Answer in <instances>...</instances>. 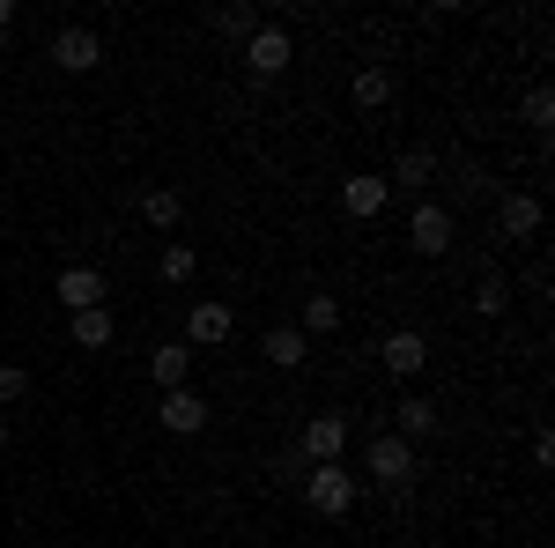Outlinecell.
<instances>
[{
  "mask_svg": "<svg viewBox=\"0 0 555 548\" xmlns=\"http://www.w3.org/2000/svg\"><path fill=\"white\" fill-rule=\"evenodd\" d=\"M392 416H400V430H392V437H408V445H415V437H437V408H429L423 393H408Z\"/></svg>",
  "mask_w": 555,
  "mask_h": 548,
  "instance_id": "14",
  "label": "cell"
},
{
  "mask_svg": "<svg viewBox=\"0 0 555 548\" xmlns=\"http://www.w3.org/2000/svg\"><path fill=\"white\" fill-rule=\"evenodd\" d=\"M496 230H504V238H533V230H541V201H533V193H504V201H496Z\"/></svg>",
  "mask_w": 555,
  "mask_h": 548,
  "instance_id": "10",
  "label": "cell"
},
{
  "mask_svg": "<svg viewBox=\"0 0 555 548\" xmlns=\"http://www.w3.org/2000/svg\"><path fill=\"white\" fill-rule=\"evenodd\" d=\"M518 112H526V127H533V133H548V127H555V97H548L541 82L526 89V104H518Z\"/></svg>",
  "mask_w": 555,
  "mask_h": 548,
  "instance_id": "22",
  "label": "cell"
},
{
  "mask_svg": "<svg viewBox=\"0 0 555 548\" xmlns=\"http://www.w3.org/2000/svg\"><path fill=\"white\" fill-rule=\"evenodd\" d=\"M334 327H341V304H334V296H311V304H304V327H297V334H334Z\"/></svg>",
  "mask_w": 555,
  "mask_h": 548,
  "instance_id": "20",
  "label": "cell"
},
{
  "mask_svg": "<svg viewBox=\"0 0 555 548\" xmlns=\"http://www.w3.org/2000/svg\"><path fill=\"white\" fill-rule=\"evenodd\" d=\"M185 371H193V348H185V341H164V348H156V385H164V393H178V385H185Z\"/></svg>",
  "mask_w": 555,
  "mask_h": 548,
  "instance_id": "15",
  "label": "cell"
},
{
  "mask_svg": "<svg viewBox=\"0 0 555 548\" xmlns=\"http://www.w3.org/2000/svg\"><path fill=\"white\" fill-rule=\"evenodd\" d=\"M363 467H371V482H378V489H408V482H415V445H408V437H392V430H378V437H371V453H363Z\"/></svg>",
  "mask_w": 555,
  "mask_h": 548,
  "instance_id": "1",
  "label": "cell"
},
{
  "mask_svg": "<svg viewBox=\"0 0 555 548\" xmlns=\"http://www.w3.org/2000/svg\"><path fill=\"white\" fill-rule=\"evenodd\" d=\"M60 304H67V311H96V304H104V275H96V267H67V275H60Z\"/></svg>",
  "mask_w": 555,
  "mask_h": 548,
  "instance_id": "11",
  "label": "cell"
},
{
  "mask_svg": "<svg viewBox=\"0 0 555 548\" xmlns=\"http://www.w3.org/2000/svg\"><path fill=\"white\" fill-rule=\"evenodd\" d=\"M348 97H356V112H378L385 97H392V75H385V67H363V75H356V89H348Z\"/></svg>",
  "mask_w": 555,
  "mask_h": 548,
  "instance_id": "17",
  "label": "cell"
},
{
  "mask_svg": "<svg viewBox=\"0 0 555 548\" xmlns=\"http://www.w3.org/2000/svg\"><path fill=\"white\" fill-rule=\"evenodd\" d=\"M156 267H164V282H193V267H201V259H193V245H164Z\"/></svg>",
  "mask_w": 555,
  "mask_h": 548,
  "instance_id": "24",
  "label": "cell"
},
{
  "mask_svg": "<svg viewBox=\"0 0 555 548\" xmlns=\"http://www.w3.org/2000/svg\"><path fill=\"white\" fill-rule=\"evenodd\" d=\"M96 60H104V44H96V30H82V23H67V30L52 38V67H60V75H89Z\"/></svg>",
  "mask_w": 555,
  "mask_h": 548,
  "instance_id": "5",
  "label": "cell"
},
{
  "mask_svg": "<svg viewBox=\"0 0 555 548\" xmlns=\"http://www.w3.org/2000/svg\"><path fill=\"white\" fill-rule=\"evenodd\" d=\"M8 23H15V0H0V30H8Z\"/></svg>",
  "mask_w": 555,
  "mask_h": 548,
  "instance_id": "26",
  "label": "cell"
},
{
  "mask_svg": "<svg viewBox=\"0 0 555 548\" xmlns=\"http://www.w3.org/2000/svg\"><path fill=\"white\" fill-rule=\"evenodd\" d=\"M141 215H149L156 230H178V215H185V201H178L171 186H156V193H141Z\"/></svg>",
  "mask_w": 555,
  "mask_h": 548,
  "instance_id": "19",
  "label": "cell"
},
{
  "mask_svg": "<svg viewBox=\"0 0 555 548\" xmlns=\"http://www.w3.org/2000/svg\"><path fill=\"white\" fill-rule=\"evenodd\" d=\"M267 356H274L282 371H297V364H304V334H297V327H274V334H267Z\"/></svg>",
  "mask_w": 555,
  "mask_h": 548,
  "instance_id": "21",
  "label": "cell"
},
{
  "mask_svg": "<svg viewBox=\"0 0 555 548\" xmlns=\"http://www.w3.org/2000/svg\"><path fill=\"white\" fill-rule=\"evenodd\" d=\"M304 505L326 511V519H348V511H356V474H341V460L311 467V474H304Z\"/></svg>",
  "mask_w": 555,
  "mask_h": 548,
  "instance_id": "2",
  "label": "cell"
},
{
  "mask_svg": "<svg viewBox=\"0 0 555 548\" xmlns=\"http://www.w3.org/2000/svg\"><path fill=\"white\" fill-rule=\"evenodd\" d=\"M385 371H392V379H415V371H423V356H429V341L415 334V327H400V334H385Z\"/></svg>",
  "mask_w": 555,
  "mask_h": 548,
  "instance_id": "9",
  "label": "cell"
},
{
  "mask_svg": "<svg viewBox=\"0 0 555 548\" xmlns=\"http://www.w3.org/2000/svg\"><path fill=\"white\" fill-rule=\"evenodd\" d=\"M112 334H119V327H112L104 304H96V311H75V341H82V348H112Z\"/></svg>",
  "mask_w": 555,
  "mask_h": 548,
  "instance_id": "18",
  "label": "cell"
},
{
  "mask_svg": "<svg viewBox=\"0 0 555 548\" xmlns=\"http://www.w3.org/2000/svg\"><path fill=\"white\" fill-rule=\"evenodd\" d=\"M0 460H8V430H0Z\"/></svg>",
  "mask_w": 555,
  "mask_h": 548,
  "instance_id": "27",
  "label": "cell"
},
{
  "mask_svg": "<svg viewBox=\"0 0 555 548\" xmlns=\"http://www.w3.org/2000/svg\"><path fill=\"white\" fill-rule=\"evenodd\" d=\"M30 393V371H15V364H0V408H15Z\"/></svg>",
  "mask_w": 555,
  "mask_h": 548,
  "instance_id": "25",
  "label": "cell"
},
{
  "mask_svg": "<svg viewBox=\"0 0 555 548\" xmlns=\"http://www.w3.org/2000/svg\"><path fill=\"white\" fill-rule=\"evenodd\" d=\"M230 334H237V311L230 304H193L185 311V348H222Z\"/></svg>",
  "mask_w": 555,
  "mask_h": 548,
  "instance_id": "6",
  "label": "cell"
},
{
  "mask_svg": "<svg viewBox=\"0 0 555 548\" xmlns=\"http://www.w3.org/2000/svg\"><path fill=\"white\" fill-rule=\"evenodd\" d=\"M245 67H253V75H282V67H289V30H282V23H259L253 38H245Z\"/></svg>",
  "mask_w": 555,
  "mask_h": 548,
  "instance_id": "7",
  "label": "cell"
},
{
  "mask_svg": "<svg viewBox=\"0 0 555 548\" xmlns=\"http://www.w3.org/2000/svg\"><path fill=\"white\" fill-rule=\"evenodd\" d=\"M215 30H222V38H237V44H245V38L259 30V8H222V15H215Z\"/></svg>",
  "mask_w": 555,
  "mask_h": 548,
  "instance_id": "23",
  "label": "cell"
},
{
  "mask_svg": "<svg viewBox=\"0 0 555 548\" xmlns=\"http://www.w3.org/2000/svg\"><path fill=\"white\" fill-rule=\"evenodd\" d=\"M156 422H164L171 437H193V430L208 422V400H201L193 385H178V393H164V400H156Z\"/></svg>",
  "mask_w": 555,
  "mask_h": 548,
  "instance_id": "8",
  "label": "cell"
},
{
  "mask_svg": "<svg viewBox=\"0 0 555 548\" xmlns=\"http://www.w3.org/2000/svg\"><path fill=\"white\" fill-rule=\"evenodd\" d=\"M341 453H348V416H311V422H304L297 460H311V467H334Z\"/></svg>",
  "mask_w": 555,
  "mask_h": 548,
  "instance_id": "3",
  "label": "cell"
},
{
  "mask_svg": "<svg viewBox=\"0 0 555 548\" xmlns=\"http://www.w3.org/2000/svg\"><path fill=\"white\" fill-rule=\"evenodd\" d=\"M474 311H481V319H504V311H512V282H504L496 267L474 282Z\"/></svg>",
  "mask_w": 555,
  "mask_h": 548,
  "instance_id": "16",
  "label": "cell"
},
{
  "mask_svg": "<svg viewBox=\"0 0 555 548\" xmlns=\"http://www.w3.org/2000/svg\"><path fill=\"white\" fill-rule=\"evenodd\" d=\"M429 178H437V149H400V164H392V178H385V186H408V193H423Z\"/></svg>",
  "mask_w": 555,
  "mask_h": 548,
  "instance_id": "13",
  "label": "cell"
},
{
  "mask_svg": "<svg viewBox=\"0 0 555 548\" xmlns=\"http://www.w3.org/2000/svg\"><path fill=\"white\" fill-rule=\"evenodd\" d=\"M408 245H415L423 259L452 253V208H437V201H423V208L408 215Z\"/></svg>",
  "mask_w": 555,
  "mask_h": 548,
  "instance_id": "4",
  "label": "cell"
},
{
  "mask_svg": "<svg viewBox=\"0 0 555 548\" xmlns=\"http://www.w3.org/2000/svg\"><path fill=\"white\" fill-rule=\"evenodd\" d=\"M385 201H392V186H385V178H371V170H356V178L341 186V208L348 215H378Z\"/></svg>",
  "mask_w": 555,
  "mask_h": 548,
  "instance_id": "12",
  "label": "cell"
}]
</instances>
